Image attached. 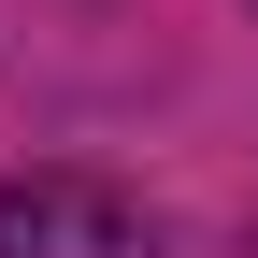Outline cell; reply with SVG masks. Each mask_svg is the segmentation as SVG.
<instances>
[{"label": "cell", "mask_w": 258, "mask_h": 258, "mask_svg": "<svg viewBox=\"0 0 258 258\" xmlns=\"http://www.w3.org/2000/svg\"><path fill=\"white\" fill-rule=\"evenodd\" d=\"M0 258H158V230L101 172H15L0 186Z\"/></svg>", "instance_id": "6da1fadb"}]
</instances>
